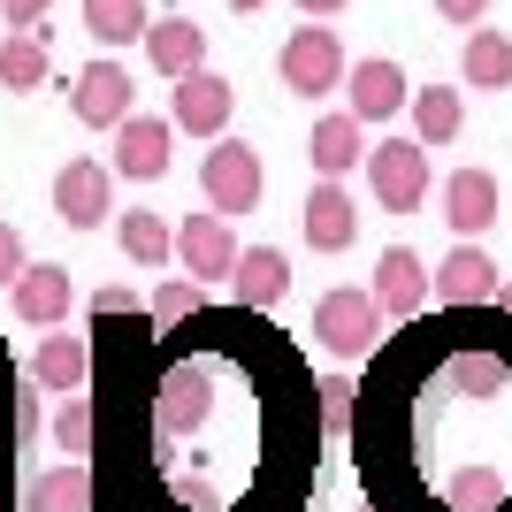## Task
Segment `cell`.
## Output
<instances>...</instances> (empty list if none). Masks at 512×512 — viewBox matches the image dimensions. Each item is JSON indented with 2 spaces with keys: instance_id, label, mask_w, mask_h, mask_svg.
Segmentation results:
<instances>
[{
  "instance_id": "32",
  "label": "cell",
  "mask_w": 512,
  "mask_h": 512,
  "mask_svg": "<svg viewBox=\"0 0 512 512\" xmlns=\"http://www.w3.org/2000/svg\"><path fill=\"white\" fill-rule=\"evenodd\" d=\"M31 260H23V237H16V222H0V283H16Z\"/></svg>"
},
{
  "instance_id": "38",
  "label": "cell",
  "mask_w": 512,
  "mask_h": 512,
  "mask_svg": "<svg viewBox=\"0 0 512 512\" xmlns=\"http://www.w3.org/2000/svg\"><path fill=\"white\" fill-rule=\"evenodd\" d=\"M367 512H375V505H367Z\"/></svg>"
},
{
  "instance_id": "27",
  "label": "cell",
  "mask_w": 512,
  "mask_h": 512,
  "mask_svg": "<svg viewBox=\"0 0 512 512\" xmlns=\"http://www.w3.org/2000/svg\"><path fill=\"white\" fill-rule=\"evenodd\" d=\"M314 421H321V436H352V428H360V383H352V375H321L314 383Z\"/></svg>"
},
{
  "instance_id": "11",
  "label": "cell",
  "mask_w": 512,
  "mask_h": 512,
  "mask_svg": "<svg viewBox=\"0 0 512 512\" xmlns=\"http://www.w3.org/2000/svg\"><path fill=\"white\" fill-rule=\"evenodd\" d=\"M230 107H237V92H230V77H214V69L176 77V92H169V115H176L184 138H222V130H230Z\"/></svg>"
},
{
  "instance_id": "20",
  "label": "cell",
  "mask_w": 512,
  "mask_h": 512,
  "mask_svg": "<svg viewBox=\"0 0 512 512\" xmlns=\"http://www.w3.org/2000/svg\"><path fill=\"white\" fill-rule=\"evenodd\" d=\"M444 222H451L459 237H482V230L497 222V176H490V169H459V176L444 184Z\"/></svg>"
},
{
  "instance_id": "7",
  "label": "cell",
  "mask_w": 512,
  "mask_h": 512,
  "mask_svg": "<svg viewBox=\"0 0 512 512\" xmlns=\"http://www.w3.org/2000/svg\"><path fill=\"white\" fill-rule=\"evenodd\" d=\"M237 245L230 237V214H192V222H176V260H184V276H199V283H230L237 276Z\"/></svg>"
},
{
  "instance_id": "25",
  "label": "cell",
  "mask_w": 512,
  "mask_h": 512,
  "mask_svg": "<svg viewBox=\"0 0 512 512\" xmlns=\"http://www.w3.org/2000/svg\"><path fill=\"white\" fill-rule=\"evenodd\" d=\"M85 31L100 46H146L153 16H146V0H85Z\"/></svg>"
},
{
  "instance_id": "15",
  "label": "cell",
  "mask_w": 512,
  "mask_h": 512,
  "mask_svg": "<svg viewBox=\"0 0 512 512\" xmlns=\"http://www.w3.org/2000/svg\"><path fill=\"white\" fill-rule=\"evenodd\" d=\"M352 237H360V214H352L344 176H321L314 192H306V245H314V253H344Z\"/></svg>"
},
{
  "instance_id": "1",
  "label": "cell",
  "mask_w": 512,
  "mask_h": 512,
  "mask_svg": "<svg viewBox=\"0 0 512 512\" xmlns=\"http://www.w3.org/2000/svg\"><path fill=\"white\" fill-rule=\"evenodd\" d=\"M436 360H390L398 383L360 390V482L375 512H512V352L474 344V413L467 375L451 352V329H436ZM474 337V329H467Z\"/></svg>"
},
{
  "instance_id": "29",
  "label": "cell",
  "mask_w": 512,
  "mask_h": 512,
  "mask_svg": "<svg viewBox=\"0 0 512 512\" xmlns=\"http://www.w3.org/2000/svg\"><path fill=\"white\" fill-rule=\"evenodd\" d=\"M92 436H100V413H92L85 398H69V406L54 413V444H62L69 459H85V451H92Z\"/></svg>"
},
{
  "instance_id": "23",
  "label": "cell",
  "mask_w": 512,
  "mask_h": 512,
  "mask_svg": "<svg viewBox=\"0 0 512 512\" xmlns=\"http://www.w3.org/2000/svg\"><path fill=\"white\" fill-rule=\"evenodd\" d=\"M85 375H92V352H85L77 337H54V329H46V337H39V360H31V383H39V390H62V398H69Z\"/></svg>"
},
{
  "instance_id": "19",
  "label": "cell",
  "mask_w": 512,
  "mask_h": 512,
  "mask_svg": "<svg viewBox=\"0 0 512 512\" xmlns=\"http://www.w3.org/2000/svg\"><path fill=\"white\" fill-rule=\"evenodd\" d=\"M406 100H413V85H406L398 62H383V54H375V62H352V115H360V123H390Z\"/></svg>"
},
{
  "instance_id": "16",
  "label": "cell",
  "mask_w": 512,
  "mask_h": 512,
  "mask_svg": "<svg viewBox=\"0 0 512 512\" xmlns=\"http://www.w3.org/2000/svg\"><path fill=\"white\" fill-rule=\"evenodd\" d=\"M306 161H314L321 176H352V161H367V123L352 115V107L321 115V123L306 130Z\"/></svg>"
},
{
  "instance_id": "26",
  "label": "cell",
  "mask_w": 512,
  "mask_h": 512,
  "mask_svg": "<svg viewBox=\"0 0 512 512\" xmlns=\"http://www.w3.org/2000/svg\"><path fill=\"white\" fill-rule=\"evenodd\" d=\"M46 39L39 31H8V39H0V85L8 92H39L46 85Z\"/></svg>"
},
{
  "instance_id": "21",
  "label": "cell",
  "mask_w": 512,
  "mask_h": 512,
  "mask_svg": "<svg viewBox=\"0 0 512 512\" xmlns=\"http://www.w3.org/2000/svg\"><path fill=\"white\" fill-rule=\"evenodd\" d=\"M115 245H123L130 268H169L176 230H169V214H153V207H123L115 214Z\"/></svg>"
},
{
  "instance_id": "35",
  "label": "cell",
  "mask_w": 512,
  "mask_h": 512,
  "mask_svg": "<svg viewBox=\"0 0 512 512\" xmlns=\"http://www.w3.org/2000/svg\"><path fill=\"white\" fill-rule=\"evenodd\" d=\"M299 8H306V16H337L344 0H299Z\"/></svg>"
},
{
  "instance_id": "9",
  "label": "cell",
  "mask_w": 512,
  "mask_h": 512,
  "mask_svg": "<svg viewBox=\"0 0 512 512\" xmlns=\"http://www.w3.org/2000/svg\"><path fill=\"white\" fill-rule=\"evenodd\" d=\"M436 306H451V314H482V306H497V260L474 245V237H459L444 253V268H436Z\"/></svg>"
},
{
  "instance_id": "3",
  "label": "cell",
  "mask_w": 512,
  "mask_h": 512,
  "mask_svg": "<svg viewBox=\"0 0 512 512\" xmlns=\"http://www.w3.org/2000/svg\"><path fill=\"white\" fill-rule=\"evenodd\" d=\"M383 299L375 291H321L314 299V337L337 352V360H367L383 344Z\"/></svg>"
},
{
  "instance_id": "4",
  "label": "cell",
  "mask_w": 512,
  "mask_h": 512,
  "mask_svg": "<svg viewBox=\"0 0 512 512\" xmlns=\"http://www.w3.org/2000/svg\"><path fill=\"white\" fill-rule=\"evenodd\" d=\"M367 192L383 214H413L428 199V146L421 138H383L367 146Z\"/></svg>"
},
{
  "instance_id": "31",
  "label": "cell",
  "mask_w": 512,
  "mask_h": 512,
  "mask_svg": "<svg viewBox=\"0 0 512 512\" xmlns=\"http://www.w3.org/2000/svg\"><path fill=\"white\" fill-rule=\"evenodd\" d=\"M46 8H54V0H0L8 31H39V23H46Z\"/></svg>"
},
{
  "instance_id": "2",
  "label": "cell",
  "mask_w": 512,
  "mask_h": 512,
  "mask_svg": "<svg viewBox=\"0 0 512 512\" xmlns=\"http://www.w3.org/2000/svg\"><path fill=\"white\" fill-rule=\"evenodd\" d=\"M276 77L291 100H321V92H344V39L329 31V23H306V31H291V39L276 46Z\"/></svg>"
},
{
  "instance_id": "10",
  "label": "cell",
  "mask_w": 512,
  "mask_h": 512,
  "mask_svg": "<svg viewBox=\"0 0 512 512\" xmlns=\"http://www.w3.org/2000/svg\"><path fill=\"white\" fill-rule=\"evenodd\" d=\"M375 299H383V314L390 321H413L428 299H436V268H428L413 245H390L383 260H375V283H367Z\"/></svg>"
},
{
  "instance_id": "8",
  "label": "cell",
  "mask_w": 512,
  "mask_h": 512,
  "mask_svg": "<svg viewBox=\"0 0 512 512\" xmlns=\"http://www.w3.org/2000/svg\"><path fill=\"white\" fill-rule=\"evenodd\" d=\"M130 69L123 62H85L69 77V107H77V123L85 130H123L130 123Z\"/></svg>"
},
{
  "instance_id": "33",
  "label": "cell",
  "mask_w": 512,
  "mask_h": 512,
  "mask_svg": "<svg viewBox=\"0 0 512 512\" xmlns=\"http://www.w3.org/2000/svg\"><path fill=\"white\" fill-rule=\"evenodd\" d=\"M436 16H444V23H467V31H474V23L490 16V0H436Z\"/></svg>"
},
{
  "instance_id": "6",
  "label": "cell",
  "mask_w": 512,
  "mask_h": 512,
  "mask_svg": "<svg viewBox=\"0 0 512 512\" xmlns=\"http://www.w3.org/2000/svg\"><path fill=\"white\" fill-rule=\"evenodd\" d=\"M54 214H62L69 230H100L107 214H123L115 207V161H62L54 169Z\"/></svg>"
},
{
  "instance_id": "37",
  "label": "cell",
  "mask_w": 512,
  "mask_h": 512,
  "mask_svg": "<svg viewBox=\"0 0 512 512\" xmlns=\"http://www.w3.org/2000/svg\"><path fill=\"white\" fill-rule=\"evenodd\" d=\"M497 306H505V314H512V283H497Z\"/></svg>"
},
{
  "instance_id": "14",
  "label": "cell",
  "mask_w": 512,
  "mask_h": 512,
  "mask_svg": "<svg viewBox=\"0 0 512 512\" xmlns=\"http://www.w3.org/2000/svg\"><path fill=\"white\" fill-rule=\"evenodd\" d=\"M8 291H16V314L31 321V329H62V314L77 306V283H69V268H54V260H31Z\"/></svg>"
},
{
  "instance_id": "18",
  "label": "cell",
  "mask_w": 512,
  "mask_h": 512,
  "mask_svg": "<svg viewBox=\"0 0 512 512\" xmlns=\"http://www.w3.org/2000/svg\"><path fill=\"white\" fill-rule=\"evenodd\" d=\"M146 62L161 69L169 85H176V77H192V69H207V31H199L192 16H161L146 31Z\"/></svg>"
},
{
  "instance_id": "28",
  "label": "cell",
  "mask_w": 512,
  "mask_h": 512,
  "mask_svg": "<svg viewBox=\"0 0 512 512\" xmlns=\"http://www.w3.org/2000/svg\"><path fill=\"white\" fill-rule=\"evenodd\" d=\"M146 314L153 321H161V329H169V321H199V314H207V283H199V276H161V291H153V299H146Z\"/></svg>"
},
{
  "instance_id": "24",
  "label": "cell",
  "mask_w": 512,
  "mask_h": 512,
  "mask_svg": "<svg viewBox=\"0 0 512 512\" xmlns=\"http://www.w3.org/2000/svg\"><path fill=\"white\" fill-rule=\"evenodd\" d=\"M459 123H467V100H459L451 85H421L413 92V138H421V146H451Z\"/></svg>"
},
{
  "instance_id": "34",
  "label": "cell",
  "mask_w": 512,
  "mask_h": 512,
  "mask_svg": "<svg viewBox=\"0 0 512 512\" xmlns=\"http://www.w3.org/2000/svg\"><path fill=\"white\" fill-rule=\"evenodd\" d=\"M16 436H23V444L39 436V398H31V390H16Z\"/></svg>"
},
{
  "instance_id": "36",
  "label": "cell",
  "mask_w": 512,
  "mask_h": 512,
  "mask_svg": "<svg viewBox=\"0 0 512 512\" xmlns=\"http://www.w3.org/2000/svg\"><path fill=\"white\" fill-rule=\"evenodd\" d=\"M230 8H237V16H253V8H268V0H230Z\"/></svg>"
},
{
  "instance_id": "13",
  "label": "cell",
  "mask_w": 512,
  "mask_h": 512,
  "mask_svg": "<svg viewBox=\"0 0 512 512\" xmlns=\"http://www.w3.org/2000/svg\"><path fill=\"white\" fill-rule=\"evenodd\" d=\"M283 291H291V260H283L276 245H245V253H237V276H230V299L245 306V314H276Z\"/></svg>"
},
{
  "instance_id": "22",
  "label": "cell",
  "mask_w": 512,
  "mask_h": 512,
  "mask_svg": "<svg viewBox=\"0 0 512 512\" xmlns=\"http://www.w3.org/2000/svg\"><path fill=\"white\" fill-rule=\"evenodd\" d=\"M459 69H467V85H474V92H505V85H512V39H505V31H482V23H474L467 46H459Z\"/></svg>"
},
{
  "instance_id": "12",
  "label": "cell",
  "mask_w": 512,
  "mask_h": 512,
  "mask_svg": "<svg viewBox=\"0 0 512 512\" xmlns=\"http://www.w3.org/2000/svg\"><path fill=\"white\" fill-rule=\"evenodd\" d=\"M169 146H176V115H130L115 130V176H130V184L169 176Z\"/></svg>"
},
{
  "instance_id": "30",
  "label": "cell",
  "mask_w": 512,
  "mask_h": 512,
  "mask_svg": "<svg viewBox=\"0 0 512 512\" xmlns=\"http://www.w3.org/2000/svg\"><path fill=\"white\" fill-rule=\"evenodd\" d=\"M115 314H146V299H138V291H130V283H100V291H92V321H115Z\"/></svg>"
},
{
  "instance_id": "17",
  "label": "cell",
  "mask_w": 512,
  "mask_h": 512,
  "mask_svg": "<svg viewBox=\"0 0 512 512\" xmlns=\"http://www.w3.org/2000/svg\"><path fill=\"white\" fill-rule=\"evenodd\" d=\"M92 497H100V482H92V467H39L31 482H23V505L16 512H92Z\"/></svg>"
},
{
  "instance_id": "5",
  "label": "cell",
  "mask_w": 512,
  "mask_h": 512,
  "mask_svg": "<svg viewBox=\"0 0 512 512\" xmlns=\"http://www.w3.org/2000/svg\"><path fill=\"white\" fill-rule=\"evenodd\" d=\"M199 192H207L214 214H253L260 207V153L245 146V138H214L207 161H199Z\"/></svg>"
}]
</instances>
